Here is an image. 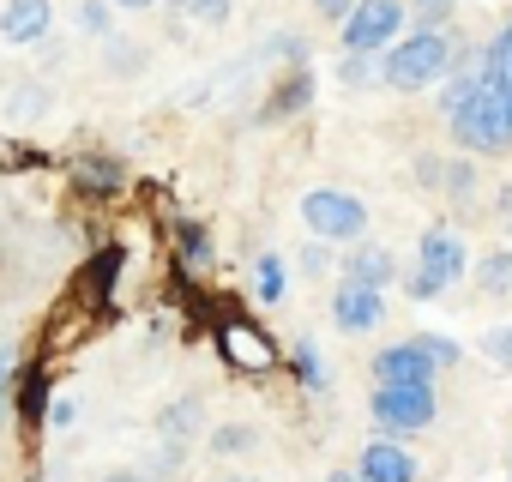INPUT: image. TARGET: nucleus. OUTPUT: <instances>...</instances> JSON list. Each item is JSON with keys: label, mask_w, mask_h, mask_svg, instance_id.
I'll use <instances>...</instances> for the list:
<instances>
[{"label": "nucleus", "mask_w": 512, "mask_h": 482, "mask_svg": "<svg viewBox=\"0 0 512 482\" xmlns=\"http://www.w3.org/2000/svg\"><path fill=\"white\" fill-rule=\"evenodd\" d=\"M458 61V37L452 31H404L392 49H380V85L386 91H434L446 79V67Z\"/></svg>", "instance_id": "1"}, {"label": "nucleus", "mask_w": 512, "mask_h": 482, "mask_svg": "<svg viewBox=\"0 0 512 482\" xmlns=\"http://www.w3.org/2000/svg\"><path fill=\"white\" fill-rule=\"evenodd\" d=\"M446 127H452V139L464 145V157H500V151H512V121H506V97H500L494 79H482V85L446 115Z\"/></svg>", "instance_id": "2"}, {"label": "nucleus", "mask_w": 512, "mask_h": 482, "mask_svg": "<svg viewBox=\"0 0 512 482\" xmlns=\"http://www.w3.org/2000/svg\"><path fill=\"white\" fill-rule=\"evenodd\" d=\"M470 272V254H464V241L452 235V229H422V241H416V272H410V302H434V296H446L458 278Z\"/></svg>", "instance_id": "3"}, {"label": "nucleus", "mask_w": 512, "mask_h": 482, "mask_svg": "<svg viewBox=\"0 0 512 482\" xmlns=\"http://www.w3.org/2000/svg\"><path fill=\"white\" fill-rule=\"evenodd\" d=\"M404 31H410L404 0H356V7L338 19V43H344V55H380V49H392Z\"/></svg>", "instance_id": "4"}, {"label": "nucleus", "mask_w": 512, "mask_h": 482, "mask_svg": "<svg viewBox=\"0 0 512 482\" xmlns=\"http://www.w3.org/2000/svg\"><path fill=\"white\" fill-rule=\"evenodd\" d=\"M368 410H374V422H380L386 440H410V434H422V428L440 416V392H434V380H416V386H374Z\"/></svg>", "instance_id": "5"}, {"label": "nucleus", "mask_w": 512, "mask_h": 482, "mask_svg": "<svg viewBox=\"0 0 512 482\" xmlns=\"http://www.w3.org/2000/svg\"><path fill=\"white\" fill-rule=\"evenodd\" d=\"M302 223L314 241H362L368 235V205L344 187H308L302 193Z\"/></svg>", "instance_id": "6"}, {"label": "nucleus", "mask_w": 512, "mask_h": 482, "mask_svg": "<svg viewBox=\"0 0 512 482\" xmlns=\"http://www.w3.org/2000/svg\"><path fill=\"white\" fill-rule=\"evenodd\" d=\"M217 350L229 356V368H241V374H266V368H278V344L253 326V320H223L217 326Z\"/></svg>", "instance_id": "7"}, {"label": "nucleus", "mask_w": 512, "mask_h": 482, "mask_svg": "<svg viewBox=\"0 0 512 482\" xmlns=\"http://www.w3.org/2000/svg\"><path fill=\"white\" fill-rule=\"evenodd\" d=\"M55 31V0H7L0 7V43L7 49H37Z\"/></svg>", "instance_id": "8"}, {"label": "nucleus", "mask_w": 512, "mask_h": 482, "mask_svg": "<svg viewBox=\"0 0 512 482\" xmlns=\"http://www.w3.org/2000/svg\"><path fill=\"white\" fill-rule=\"evenodd\" d=\"M67 181H73L79 199H115V193L127 187V163H121L115 151H79V157L67 163Z\"/></svg>", "instance_id": "9"}, {"label": "nucleus", "mask_w": 512, "mask_h": 482, "mask_svg": "<svg viewBox=\"0 0 512 482\" xmlns=\"http://www.w3.org/2000/svg\"><path fill=\"white\" fill-rule=\"evenodd\" d=\"M332 320H338V332H374V326H386V290H368V284L344 278L332 290Z\"/></svg>", "instance_id": "10"}, {"label": "nucleus", "mask_w": 512, "mask_h": 482, "mask_svg": "<svg viewBox=\"0 0 512 482\" xmlns=\"http://www.w3.org/2000/svg\"><path fill=\"white\" fill-rule=\"evenodd\" d=\"M356 476L362 482H416L422 470H416V458L404 452V440H368L362 446V458H356Z\"/></svg>", "instance_id": "11"}, {"label": "nucleus", "mask_w": 512, "mask_h": 482, "mask_svg": "<svg viewBox=\"0 0 512 482\" xmlns=\"http://www.w3.org/2000/svg\"><path fill=\"white\" fill-rule=\"evenodd\" d=\"M374 386H416V380H434V362L410 344V338H398V344H386L374 362Z\"/></svg>", "instance_id": "12"}, {"label": "nucleus", "mask_w": 512, "mask_h": 482, "mask_svg": "<svg viewBox=\"0 0 512 482\" xmlns=\"http://www.w3.org/2000/svg\"><path fill=\"white\" fill-rule=\"evenodd\" d=\"M13 416L25 434H43V416H49V368L43 362H25V374H13Z\"/></svg>", "instance_id": "13"}, {"label": "nucleus", "mask_w": 512, "mask_h": 482, "mask_svg": "<svg viewBox=\"0 0 512 482\" xmlns=\"http://www.w3.org/2000/svg\"><path fill=\"white\" fill-rule=\"evenodd\" d=\"M169 248H175V266H181V272H211V266H217V241H211V229L193 223V217H175V223H169Z\"/></svg>", "instance_id": "14"}, {"label": "nucleus", "mask_w": 512, "mask_h": 482, "mask_svg": "<svg viewBox=\"0 0 512 482\" xmlns=\"http://www.w3.org/2000/svg\"><path fill=\"white\" fill-rule=\"evenodd\" d=\"M344 278H356V284H368V290H386V284L398 278V260H392V248H380V241H350Z\"/></svg>", "instance_id": "15"}, {"label": "nucleus", "mask_w": 512, "mask_h": 482, "mask_svg": "<svg viewBox=\"0 0 512 482\" xmlns=\"http://www.w3.org/2000/svg\"><path fill=\"white\" fill-rule=\"evenodd\" d=\"M308 103H314V73L296 67V73H284V79L272 85V103L260 109V121H290V115H302Z\"/></svg>", "instance_id": "16"}, {"label": "nucleus", "mask_w": 512, "mask_h": 482, "mask_svg": "<svg viewBox=\"0 0 512 482\" xmlns=\"http://www.w3.org/2000/svg\"><path fill=\"white\" fill-rule=\"evenodd\" d=\"M199 428H205V398H199V392L175 398V404H169V410L157 416V434H163L169 446H187V440H193Z\"/></svg>", "instance_id": "17"}, {"label": "nucleus", "mask_w": 512, "mask_h": 482, "mask_svg": "<svg viewBox=\"0 0 512 482\" xmlns=\"http://www.w3.org/2000/svg\"><path fill=\"white\" fill-rule=\"evenodd\" d=\"M290 368H296V380H302L308 392H326V386H332V368H326V356H320L314 338H296V344H290Z\"/></svg>", "instance_id": "18"}, {"label": "nucleus", "mask_w": 512, "mask_h": 482, "mask_svg": "<svg viewBox=\"0 0 512 482\" xmlns=\"http://www.w3.org/2000/svg\"><path fill=\"white\" fill-rule=\"evenodd\" d=\"M253 296H260L266 308L290 296V272H284V260H278V254H260V260H253Z\"/></svg>", "instance_id": "19"}, {"label": "nucleus", "mask_w": 512, "mask_h": 482, "mask_svg": "<svg viewBox=\"0 0 512 482\" xmlns=\"http://www.w3.org/2000/svg\"><path fill=\"white\" fill-rule=\"evenodd\" d=\"M476 290L482 296H512V254L506 248H494V254L476 260Z\"/></svg>", "instance_id": "20"}, {"label": "nucleus", "mask_w": 512, "mask_h": 482, "mask_svg": "<svg viewBox=\"0 0 512 482\" xmlns=\"http://www.w3.org/2000/svg\"><path fill=\"white\" fill-rule=\"evenodd\" d=\"M410 344H416V350H422V356L434 362V374H440V368H458V362H464V344H458V338H446V332H416Z\"/></svg>", "instance_id": "21"}, {"label": "nucleus", "mask_w": 512, "mask_h": 482, "mask_svg": "<svg viewBox=\"0 0 512 482\" xmlns=\"http://www.w3.org/2000/svg\"><path fill=\"white\" fill-rule=\"evenodd\" d=\"M440 193H446L452 205H470V199H476V163H470V157L446 163V175H440Z\"/></svg>", "instance_id": "22"}, {"label": "nucleus", "mask_w": 512, "mask_h": 482, "mask_svg": "<svg viewBox=\"0 0 512 482\" xmlns=\"http://www.w3.org/2000/svg\"><path fill=\"white\" fill-rule=\"evenodd\" d=\"M452 7H458V0H404V13H410L416 31H446L452 25Z\"/></svg>", "instance_id": "23"}, {"label": "nucleus", "mask_w": 512, "mask_h": 482, "mask_svg": "<svg viewBox=\"0 0 512 482\" xmlns=\"http://www.w3.org/2000/svg\"><path fill=\"white\" fill-rule=\"evenodd\" d=\"M253 446H260V434H253L247 422H223V428L211 434V452H217V458H241V452H253Z\"/></svg>", "instance_id": "24"}, {"label": "nucleus", "mask_w": 512, "mask_h": 482, "mask_svg": "<svg viewBox=\"0 0 512 482\" xmlns=\"http://www.w3.org/2000/svg\"><path fill=\"white\" fill-rule=\"evenodd\" d=\"M338 85H350V91L380 85V55H344L338 61Z\"/></svg>", "instance_id": "25"}, {"label": "nucleus", "mask_w": 512, "mask_h": 482, "mask_svg": "<svg viewBox=\"0 0 512 482\" xmlns=\"http://www.w3.org/2000/svg\"><path fill=\"white\" fill-rule=\"evenodd\" d=\"M79 31L85 37H109L115 31V7H109V0H85V7H79Z\"/></svg>", "instance_id": "26"}, {"label": "nucleus", "mask_w": 512, "mask_h": 482, "mask_svg": "<svg viewBox=\"0 0 512 482\" xmlns=\"http://www.w3.org/2000/svg\"><path fill=\"white\" fill-rule=\"evenodd\" d=\"M482 356H488L494 368H506V374H512V326H494V332H482Z\"/></svg>", "instance_id": "27"}, {"label": "nucleus", "mask_w": 512, "mask_h": 482, "mask_svg": "<svg viewBox=\"0 0 512 482\" xmlns=\"http://www.w3.org/2000/svg\"><path fill=\"white\" fill-rule=\"evenodd\" d=\"M229 7H235V0H181V13H193L199 25H223Z\"/></svg>", "instance_id": "28"}, {"label": "nucleus", "mask_w": 512, "mask_h": 482, "mask_svg": "<svg viewBox=\"0 0 512 482\" xmlns=\"http://www.w3.org/2000/svg\"><path fill=\"white\" fill-rule=\"evenodd\" d=\"M440 175H446V157H434V151H422V157H416V181H422L428 193H440Z\"/></svg>", "instance_id": "29"}, {"label": "nucleus", "mask_w": 512, "mask_h": 482, "mask_svg": "<svg viewBox=\"0 0 512 482\" xmlns=\"http://www.w3.org/2000/svg\"><path fill=\"white\" fill-rule=\"evenodd\" d=\"M73 422H79V398H49L43 428H73Z\"/></svg>", "instance_id": "30"}, {"label": "nucleus", "mask_w": 512, "mask_h": 482, "mask_svg": "<svg viewBox=\"0 0 512 482\" xmlns=\"http://www.w3.org/2000/svg\"><path fill=\"white\" fill-rule=\"evenodd\" d=\"M326 248H332V241H308V248H302V272H326V266H332Z\"/></svg>", "instance_id": "31"}, {"label": "nucleus", "mask_w": 512, "mask_h": 482, "mask_svg": "<svg viewBox=\"0 0 512 482\" xmlns=\"http://www.w3.org/2000/svg\"><path fill=\"white\" fill-rule=\"evenodd\" d=\"M7 422H13V374L0 368V428H7Z\"/></svg>", "instance_id": "32"}, {"label": "nucleus", "mask_w": 512, "mask_h": 482, "mask_svg": "<svg viewBox=\"0 0 512 482\" xmlns=\"http://www.w3.org/2000/svg\"><path fill=\"white\" fill-rule=\"evenodd\" d=\"M350 7H356V0H314V13H320V19H332V25H338Z\"/></svg>", "instance_id": "33"}, {"label": "nucleus", "mask_w": 512, "mask_h": 482, "mask_svg": "<svg viewBox=\"0 0 512 482\" xmlns=\"http://www.w3.org/2000/svg\"><path fill=\"white\" fill-rule=\"evenodd\" d=\"M97 482H145V470H109V476H97Z\"/></svg>", "instance_id": "34"}, {"label": "nucleus", "mask_w": 512, "mask_h": 482, "mask_svg": "<svg viewBox=\"0 0 512 482\" xmlns=\"http://www.w3.org/2000/svg\"><path fill=\"white\" fill-rule=\"evenodd\" d=\"M109 7H121V13H145V7H157V0H109Z\"/></svg>", "instance_id": "35"}, {"label": "nucleus", "mask_w": 512, "mask_h": 482, "mask_svg": "<svg viewBox=\"0 0 512 482\" xmlns=\"http://www.w3.org/2000/svg\"><path fill=\"white\" fill-rule=\"evenodd\" d=\"M500 217H512V187H500Z\"/></svg>", "instance_id": "36"}, {"label": "nucleus", "mask_w": 512, "mask_h": 482, "mask_svg": "<svg viewBox=\"0 0 512 482\" xmlns=\"http://www.w3.org/2000/svg\"><path fill=\"white\" fill-rule=\"evenodd\" d=\"M326 482H362V476H356V470H332Z\"/></svg>", "instance_id": "37"}, {"label": "nucleus", "mask_w": 512, "mask_h": 482, "mask_svg": "<svg viewBox=\"0 0 512 482\" xmlns=\"http://www.w3.org/2000/svg\"><path fill=\"white\" fill-rule=\"evenodd\" d=\"M500 97H506V121H512V79H500Z\"/></svg>", "instance_id": "38"}, {"label": "nucleus", "mask_w": 512, "mask_h": 482, "mask_svg": "<svg viewBox=\"0 0 512 482\" xmlns=\"http://www.w3.org/2000/svg\"><path fill=\"white\" fill-rule=\"evenodd\" d=\"M229 482H247V476H229Z\"/></svg>", "instance_id": "39"}]
</instances>
